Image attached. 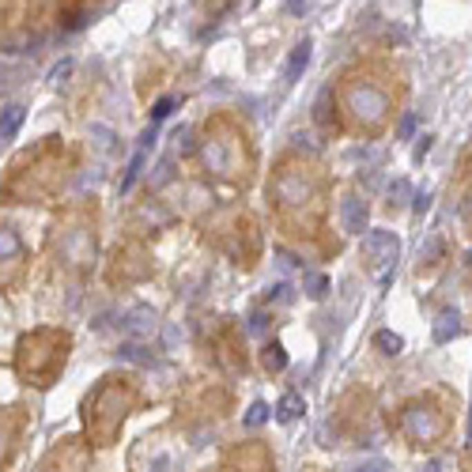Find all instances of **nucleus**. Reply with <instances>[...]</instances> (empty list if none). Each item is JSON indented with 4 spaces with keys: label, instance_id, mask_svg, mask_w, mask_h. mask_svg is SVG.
Wrapping results in <instances>:
<instances>
[{
    "label": "nucleus",
    "instance_id": "nucleus-1",
    "mask_svg": "<svg viewBox=\"0 0 472 472\" xmlns=\"http://www.w3.org/2000/svg\"><path fill=\"white\" fill-rule=\"evenodd\" d=\"M404 435L415 438V442H431V438L442 435V415L431 404H412L404 412Z\"/></svg>",
    "mask_w": 472,
    "mask_h": 472
},
{
    "label": "nucleus",
    "instance_id": "nucleus-2",
    "mask_svg": "<svg viewBox=\"0 0 472 472\" xmlns=\"http://www.w3.org/2000/svg\"><path fill=\"white\" fill-rule=\"evenodd\" d=\"M348 106L355 110V117H363V121H382V114L389 110V99H386V91H378V87H371V83H355L348 91Z\"/></svg>",
    "mask_w": 472,
    "mask_h": 472
},
{
    "label": "nucleus",
    "instance_id": "nucleus-3",
    "mask_svg": "<svg viewBox=\"0 0 472 472\" xmlns=\"http://www.w3.org/2000/svg\"><path fill=\"white\" fill-rule=\"evenodd\" d=\"M272 193H276V201H284V204H302L310 197V181L302 178V174H295V170H284L276 181H272Z\"/></svg>",
    "mask_w": 472,
    "mask_h": 472
},
{
    "label": "nucleus",
    "instance_id": "nucleus-4",
    "mask_svg": "<svg viewBox=\"0 0 472 472\" xmlns=\"http://www.w3.org/2000/svg\"><path fill=\"white\" fill-rule=\"evenodd\" d=\"M363 246H366V253H371L378 265H386V268L397 261V250H401V242H397L393 230H371V235L363 238Z\"/></svg>",
    "mask_w": 472,
    "mask_h": 472
},
{
    "label": "nucleus",
    "instance_id": "nucleus-5",
    "mask_svg": "<svg viewBox=\"0 0 472 472\" xmlns=\"http://www.w3.org/2000/svg\"><path fill=\"white\" fill-rule=\"evenodd\" d=\"M310 57H314V42H310V38H302V42L291 50L287 65H284V83H295V79H299L302 72L310 68Z\"/></svg>",
    "mask_w": 472,
    "mask_h": 472
},
{
    "label": "nucleus",
    "instance_id": "nucleus-6",
    "mask_svg": "<svg viewBox=\"0 0 472 472\" xmlns=\"http://www.w3.org/2000/svg\"><path fill=\"white\" fill-rule=\"evenodd\" d=\"M340 219H344V230H348V235H363L366 230V204L359 201V197H348V201L340 204Z\"/></svg>",
    "mask_w": 472,
    "mask_h": 472
},
{
    "label": "nucleus",
    "instance_id": "nucleus-7",
    "mask_svg": "<svg viewBox=\"0 0 472 472\" xmlns=\"http://www.w3.org/2000/svg\"><path fill=\"white\" fill-rule=\"evenodd\" d=\"M151 329H155V310L151 306H136L125 314V333H132V337H151Z\"/></svg>",
    "mask_w": 472,
    "mask_h": 472
},
{
    "label": "nucleus",
    "instance_id": "nucleus-8",
    "mask_svg": "<svg viewBox=\"0 0 472 472\" xmlns=\"http://www.w3.org/2000/svg\"><path fill=\"white\" fill-rule=\"evenodd\" d=\"M23 117H27V106H19V102H12V106L0 110V140H12V136L19 132Z\"/></svg>",
    "mask_w": 472,
    "mask_h": 472
},
{
    "label": "nucleus",
    "instance_id": "nucleus-9",
    "mask_svg": "<svg viewBox=\"0 0 472 472\" xmlns=\"http://www.w3.org/2000/svg\"><path fill=\"white\" fill-rule=\"evenodd\" d=\"M204 163L212 166V170H219V174L235 170V166H230V155H227V144H223V140H208L204 144Z\"/></svg>",
    "mask_w": 472,
    "mask_h": 472
},
{
    "label": "nucleus",
    "instance_id": "nucleus-10",
    "mask_svg": "<svg viewBox=\"0 0 472 472\" xmlns=\"http://www.w3.org/2000/svg\"><path fill=\"white\" fill-rule=\"evenodd\" d=\"M458 333H461V317H458V310H442V314H438V322H435V344L453 340Z\"/></svg>",
    "mask_w": 472,
    "mask_h": 472
},
{
    "label": "nucleus",
    "instance_id": "nucleus-11",
    "mask_svg": "<svg viewBox=\"0 0 472 472\" xmlns=\"http://www.w3.org/2000/svg\"><path fill=\"white\" fill-rule=\"evenodd\" d=\"M144 163H148V151H136V155L129 159V166H125V178H121V193H129V189L136 186V178L144 174Z\"/></svg>",
    "mask_w": 472,
    "mask_h": 472
},
{
    "label": "nucleus",
    "instance_id": "nucleus-12",
    "mask_svg": "<svg viewBox=\"0 0 472 472\" xmlns=\"http://www.w3.org/2000/svg\"><path fill=\"white\" fill-rule=\"evenodd\" d=\"M299 412H302V397H295V393H287L284 401L276 404V420H279V423H291V420H299Z\"/></svg>",
    "mask_w": 472,
    "mask_h": 472
},
{
    "label": "nucleus",
    "instance_id": "nucleus-13",
    "mask_svg": "<svg viewBox=\"0 0 472 472\" xmlns=\"http://www.w3.org/2000/svg\"><path fill=\"white\" fill-rule=\"evenodd\" d=\"M302 291H306L310 299H325V291H329V279H325L322 272H306V279H302Z\"/></svg>",
    "mask_w": 472,
    "mask_h": 472
},
{
    "label": "nucleus",
    "instance_id": "nucleus-14",
    "mask_svg": "<svg viewBox=\"0 0 472 472\" xmlns=\"http://www.w3.org/2000/svg\"><path fill=\"white\" fill-rule=\"evenodd\" d=\"M23 246H19V235L8 227H0V257H19Z\"/></svg>",
    "mask_w": 472,
    "mask_h": 472
},
{
    "label": "nucleus",
    "instance_id": "nucleus-15",
    "mask_svg": "<svg viewBox=\"0 0 472 472\" xmlns=\"http://www.w3.org/2000/svg\"><path fill=\"white\" fill-rule=\"evenodd\" d=\"M265 366H268V371H284V366H287L284 344H268V348H265Z\"/></svg>",
    "mask_w": 472,
    "mask_h": 472
},
{
    "label": "nucleus",
    "instance_id": "nucleus-16",
    "mask_svg": "<svg viewBox=\"0 0 472 472\" xmlns=\"http://www.w3.org/2000/svg\"><path fill=\"white\" fill-rule=\"evenodd\" d=\"M374 344H378V348H382V351H386V355H397V351H401V348H404V340H401V337H397V333H389V329H382V333H378V337H374Z\"/></svg>",
    "mask_w": 472,
    "mask_h": 472
},
{
    "label": "nucleus",
    "instance_id": "nucleus-17",
    "mask_svg": "<svg viewBox=\"0 0 472 472\" xmlns=\"http://www.w3.org/2000/svg\"><path fill=\"white\" fill-rule=\"evenodd\" d=\"M91 140L99 151H114V129H106V125H91Z\"/></svg>",
    "mask_w": 472,
    "mask_h": 472
},
{
    "label": "nucleus",
    "instance_id": "nucleus-18",
    "mask_svg": "<svg viewBox=\"0 0 472 472\" xmlns=\"http://www.w3.org/2000/svg\"><path fill=\"white\" fill-rule=\"evenodd\" d=\"M272 415V408L265 404V401H253L250 404V412H246V427H261V423H265Z\"/></svg>",
    "mask_w": 472,
    "mask_h": 472
},
{
    "label": "nucleus",
    "instance_id": "nucleus-19",
    "mask_svg": "<svg viewBox=\"0 0 472 472\" xmlns=\"http://www.w3.org/2000/svg\"><path fill=\"white\" fill-rule=\"evenodd\" d=\"M117 355H121V359H129V363H144V366L151 363V355L140 348V344H121V348H117Z\"/></svg>",
    "mask_w": 472,
    "mask_h": 472
},
{
    "label": "nucleus",
    "instance_id": "nucleus-20",
    "mask_svg": "<svg viewBox=\"0 0 472 472\" xmlns=\"http://www.w3.org/2000/svg\"><path fill=\"white\" fill-rule=\"evenodd\" d=\"M408 193H412V186H408V181L404 178H397L393 181V186H389V208H401L404 204V197Z\"/></svg>",
    "mask_w": 472,
    "mask_h": 472
},
{
    "label": "nucleus",
    "instance_id": "nucleus-21",
    "mask_svg": "<svg viewBox=\"0 0 472 472\" xmlns=\"http://www.w3.org/2000/svg\"><path fill=\"white\" fill-rule=\"evenodd\" d=\"M174 151H181V155L193 151V132H189V125H181V129L174 132Z\"/></svg>",
    "mask_w": 472,
    "mask_h": 472
},
{
    "label": "nucleus",
    "instance_id": "nucleus-22",
    "mask_svg": "<svg viewBox=\"0 0 472 472\" xmlns=\"http://www.w3.org/2000/svg\"><path fill=\"white\" fill-rule=\"evenodd\" d=\"M170 110H174V99H159L155 110H151V125H159L163 117H170Z\"/></svg>",
    "mask_w": 472,
    "mask_h": 472
},
{
    "label": "nucleus",
    "instance_id": "nucleus-23",
    "mask_svg": "<svg viewBox=\"0 0 472 472\" xmlns=\"http://www.w3.org/2000/svg\"><path fill=\"white\" fill-rule=\"evenodd\" d=\"M314 8V0H284V12L287 15H306Z\"/></svg>",
    "mask_w": 472,
    "mask_h": 472
},
{
    "label": "nucleus",
    "instance_id": "nucleus-24",
    "mask_svg": "<svg viewBox=\"0 0 472 472\" xmlns=\"http://www.w3.org/2000/svg\"><path fill=\"white\" fill-rule=\"evenodd\" d=\"M68 72H72V61L65 57V61H61V65H57V68H53V72H50V79H53V83H65V76H68Z\"/></svg>",
    "mask_w": 472,
    "mask_h": 472
},
{
    "label": "nucleus",
    "instance_id": "nucleus-25",
    "mask_svg": "<svg viewBox=\"0 0 472 472\" xmlns=\"http://www.w3.org/2000/svg\"><path fill=\"white\" fill-rule=\"evenodd\" d=\"M351 472H386V461H378V458H374V461H363V465H355Z\"/></svg>",
    "mask_w": 472,
    "mask_h": 472
},
{
    "label": "nucleus",
    "instance_id": "nucleus-26",
    "mask_svg": "<svg viewBox=\"0 0 472 472\" xmlns=\"http://www.w3.org/2000/svg\"><path fill=\"white\" fill-rule=\"evenodd\" d=\"M427 208H431V193H415V204H412V212H415V215H423V212H427Z\"/></svg>",
    "mask_w": 472,
    "mask_h": 472
},
{
    "label": "nucleus",
    "instance_id": "nucleus-27",
    "mask_svg": "<svg viewBox=\"0 0 472 472\" xmlns=\"http://www.w3.org/2000/svg\"><path fill=\"white\" fill-rule=\"evenodd\" d=\"M427 151H431V136H423V140H420V144H415V151H412V159H415V163H423V155H427Z\"/></svg>",
    "mask_w": 472,
    "mask_h": 472
},
{
    "label": "nucleus",
    "instance_id": "nucleus-28",
    "mask_svg": "<svg viewBox=\"0 0 472 472\" xmlns=\"http://www.w3.org/2000/svg\"><path fill=\"white\" fill-rule=\"evenodd\" d=\"M155 136H159V129L151 125V129H144V136H140V151H148L151 144H155Z\"/></svg>",
    "mask_w": 472,
    "mask_h": 472
},
{
    "label": "nucleus",
    "instance_id": "nucleus-29",
    "mask_svg": "<svg viewBox=\"0 0 472 472\" xmlns=\"http://www.w3.org/2000/svg\"><path fill=\"white\" fill-rule=\"evenodd\" d=\"M412 132H415V114H408L404 121H401V140H408Z\"/></svg>",
    "mask_w": 472,
    "mask_h": 472
},
{
    "label": "nucleus",
    "instance_id": "nucleus-30",
    "mask_svg": "<svg viewBox=\"0 0 472 472\" xmlns=\"http://www.w3.org/2000/svg\"><path fill=\"white\" fill-rule=\"evenodd\" d=\"M265 322H268L265 314H253V317H250V333H261V329H265Z\"/></svg>",
    "mask_w": 472,
    "mask_h": 472
},
{
    "label": "nucleus",
    "instance_id": "nucleus-31",
    "mask_svg": "<svg viewBox=\"0 0 472 472\" xmlns=\"http://www.w3.org/2000/svg\"><path fill=\"white\" fill-rule=\"evenodd\" d=\"M469 442H472V415H469Z\"/></svg>",
    "mask_w": 472,
    "mask_h": 472
},
{
    "label": "nucleus",
    "instance_id": "nucleus-32",
    "mask_svg": "<svg viewBox=\"0 0 472 472\" xmlns=\"http://www.w3.org/2000/svg\"><path fill=\"white\" fill-rule=\"evenodd\" d=\"M469 265H472V250H469Z\"/></svg>",
    "mask_w": 472,
    "mask_h": 472
}]
</instances>
